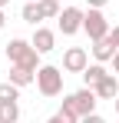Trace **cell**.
Masks as SVG:
<instances>
[{
    "label": "cell",
    "mask_w": 119,
    "mask_h": 123,
    "mask_svg": "<svg viewBox=\"0 0 119 123\" xmlns=\"http://www.w3.org/2000/svg\"><path fill=\"white\" fill-rule=\"evenodd\" d=\"M40 57L43 53H37V47L30 40H20V37H13V40L7 43V60L17 63V67H27V70H40Z\"/></svg>",
    "instance_id": "obj_1"
},
{
    "label": "cell",
    "mask_w": 119,
    "mask_h": 123,
    "mask_svg": "<svg viewBox=\"0 0 119 123\" xmlns=\"http://www.w3.org/2000/svg\"><path fill=\"white\" fill-rule=\"evenodd\" d=\"M96 90H89V86H83V90H76V93H70V97H63V113H73V117H89V113H96Z\"/></svg>",
    "instance_id": "obj_2"
},
{
    "label": "cell",
    "mask_w": 119,
    "mask_h": 123,
    "mask_svg": "<svg viewBox=\"0 0 119 123\" xmlns=\"http://www.w3.org/2000/svg\"><path fill=\"white\" fill-rule=\"evenodd\" d=\"M63 77H66V70L46 63V67L37 70V90L43 97H60V93H63Z\"/></svg>",
    "instance_id": "obj_3"
},
{
    "label": "cell",
    "mask_w": 119,
    "mask_h": 123,
    "mask_svg": "<svg viewBox=\"0 0 119 123\" xmlns=\"http://www.w3.org/2000/svg\"><path fill=\"white\" fill-rule=\"evenodd\" d=\"M109 30H113V27H109V20H106V13L96 10V7H89L86 17H83V33L96 43V40H103V37H109Z\"/></svg>",
    "instance_id": "obj_4"
},
{
    "label": "cell",
    "mask_w": 119,
    "mask_h": 123,
    "mask_svg": "<svg viewBox=\"0 0 119 123\" xmlns=\"http://www.w3.org/2000/svg\"><path fill=\"white\" fill-rule=\"evenodd\" d=\"M83 17H86V10H79V7H63V13L56 17V30L63 37H73L83 30Z\"/></svg>",
    "instance_id": "obj_5"
},
{
    "label": "cell",
    "mask_w": 119,
    "mask_h": 123,
    "mask_svg": "<svg viewBox=\"0 0 119 123\" xmlns=\"http://www.w3.org/2000/svg\"><path fill=\"white\" fill-rule=\"evenodd\" d=\"M89 67V53L83 50V47H70L66 53H63V70L66 73H83Z\"/></svg>",
    "instance_id": "obj_6"
},
{
    "label": "cell",
    "mask_w": 119,
    "mask_h": 123,
    "mask_svg": "<svg viewBox=\"0 0 119 123\" xmlns=\"http://www.w3.org/2000/svg\"><path fill=\"white\" fill-rule=\"evenodd\" d=\"M30 43L37 47V53H53V50H56V33L46 30V27H37L33 37H30Z\"/></svg>",
    "instance_id": "obj_7"
},
{
    "label": "cell",
    "mask_w": 119,
    "mask_h": 123,
    "mask_svg": "<svg viewBox=\"0 0 119 123\" xmlns=\"http://www.w3.org/2000/svg\"><path fill=\"white\" fill-rule=\"evenodd\" d=\"M109 77V70H106V63H89L86 70H83V86H89V90H96L99 83Z\"/></svg>",
    "instance_id": "obj_8"
},
{
    "label": "cell",
    "mask_w": 119,
    "mask_h": 123,
    "mask_svg": "<svg viewBox=\"0 0 119 123\" xmlns=\"http://www.w3.org/2000/svg\"><path fill=\"white\" fill-rule=\"evenodd\" d=\"M7 80L13 83V86H30V83H37V70H27V67H17V63H10V77Z\"/></svg>",
    "instance_id": "obj_9"
},
{
    "label": "cell",
    "mask_w": 119,
    "mask_h": 123,
    "mask_svg": "<svg viewBox=\"0 0 119 123\" xmlns=\"http://www.w3.org/2000/svg\"><path fill=\"white\" fill-rule=\"evenodd\" d=\"M93 57H96V63H113V57H116V43L109 40V37L96 40V43H93Z\"/></svg>",
    "instance_id": "obj_10"
},
{
    "label": "cell",
    "mask_w": 119,
    "mask_h": 123,
    "mask_svg": "<svg viewBox=\"0 0 119 123\" xmlns=\"http://www.w3.org/2000/svg\"><path fill=\"white\" fill-rule=\"evenodd\" d=\"M96 97H99V100H116V97H119V80H116V73H109V77L96 86Z\"/></svg>",
    "instance_id": "obj_11"
},
{
    "label": "cell",
    "mask_w": 119,
    "mask_h": 123,
    "mask_svg": "<svg viewBox=\"0 0 119 123\" xmlns=\"http://www.w3.org/2000/svg\"><path fill=\"white\" fill-rule=\"evenodd\" d=\"M20 120V103L17 100H0V123H17Z\"/></svg>",
    "instance_id": "obj_12"
},
{
    "label": "cell",
    "mask_w": 119,
    "mask_h": 123,
    "mask_svg": "<svg viewBox=\"0 0 119 123\" xmlns=\"http://www.w3.org/2000/svg\"><path fill=\"white\" fill-rule=\"evenodd\" d=\"M23 20L33 23V27H40V20H46L43 10H40V0H27V3H23Z\"/></svg>",
    "instance_id": "obj_13"
},
{
    "label": "cell",
    "mask_w": 119,
    "mask_h": 123,
    "mask_svg": "<svg viewBox=\"0 0 119 123\" xmlns=\"http://www.w3.org/2000/svg\"><path fill=\"white\" fill-rule=\"evenodd\" d=\"M40 10H43L46 20H56L60 13H63V10H60V0H40Z\"/></svg>",
    "instance_id": "obj_14"
},
{
    "label": "cell",
    "mask_w": 119,
    "mask_h": 123,
    "mask_svg": "<svg viewBox=\"0 0 119 123\" xmlns=\"http://www.w3.org/2000/svg\"><path fill=\"white\" fill-rule=\"evenodd\" d=\"M0 100H20V86H13V83H0Z\"/></svg>",
    "instance_id": "obj_15"
},
{
    "label": "cell",
    "mask_w": 119,
    "mask_h": 123,
    "mask_svg": "<svg viewBox=\"0 0 119 123\" xmlns=\"http://www.w3.org/2000/svg\"><path fill=\"white\" fill-rule=\"evenodd\" d=\"M79 123H106V120H103L99 113H89V117H83V120H79Z\"/></svg>",
    "instance_id": "obj_16"
},
{
    "label": "cell",
    "mask_w": 119,
    "mask_h": 123,
    "mask_svg": "<svg viewBox=\"0 0 119 123\" xmlns=\"http://www.w3.org/2000/svg\"><path fill=\"white\" fill-rule=\"evenodd\" d=\"M109 40L116 43V50H119V23H116V27H113V30H109Z\"/></svg>",
    "instance_id": "obj_17"
},
{
    "label": "cell",
    "mask_w": 119,
    "mask_h": 123,
    "mask_svg": "<svg viewBox=\"0 0 119 123\" xmlns=\"http://www.w3.org/2000/svg\"><path fill=\"white\" fill-rule=\"evenodd\" d=\"M106 3H109V0H86V7H96V10H103Z\"/></svg>",
    "instance_id": "obj_18"
},
{
    "label": "cell",
    "mask_w": 119,
    "mask_h": 123,
    "mask_svg": "<svg viewBox=\"0 0 119 123\" xmlns=\"http://www.w3.org/2000/svg\"><path fill=\"white\" fill-rule=\"evenodd\" d=\"M113 73H119V50H116V57H113Z\"/></svg>",
    "instance_id": "obj_19"
},
{
    "label": "cell",
    "mask_w": 119,
    "mask_h": 123,
    "mask_svg": "<svg viewBox=\"0 0 119 123\" xmlns=\"http://www.w3.org/2000/svg\"><path fill=\"white\" fill-rule=\"evenodd\" d=\"M3 23H7V17H3V10H0V27H3Z\"/></svg>",
    "instance_id": "obj_20"
},
{
    "label": "cell",
    "mask_w": 119,
    "mask_h": 123,
    "mask_svg": "<svg viewBox=\"0 0 119 123\" xmlns=\"http://www.w3.org/2000/svg\"><path fill=\"white\" fill-rule=\"evenodd\" d=\"M7 3H10V0H0V10H3V7H7Z\"/></svg>",
    "instance_id": "obj_21"
},
{
    "label": "cell",
    "mask_w": 119,
    "mask_h": 123,
    "mask_svg": "<svg viewBox=\"0 0 119 123\" xmlns=\"http://www.w3.org/2000/svg\"><path fill=\"white\" fill-rule=\"evenodd\" d=\"M113 103H116V113H119V97H116V100H113Z\"/></svg>",
    "instance_id": "obj_22"
},
{
    "label": "cell",
    "mask_w": 119,
    "mask_h": 123,
    "mask_svg": "<svg viewBox=\"0 0 119 123\" xmlns=\"http://www.w3.org/2000/svg\"><path fill=\"white\" fill-rule=\"evenodd\" d=\"M23 3H27V0H23Z\"/></svg>",
    "instance_id": "obj_23"
}]
</instances>
